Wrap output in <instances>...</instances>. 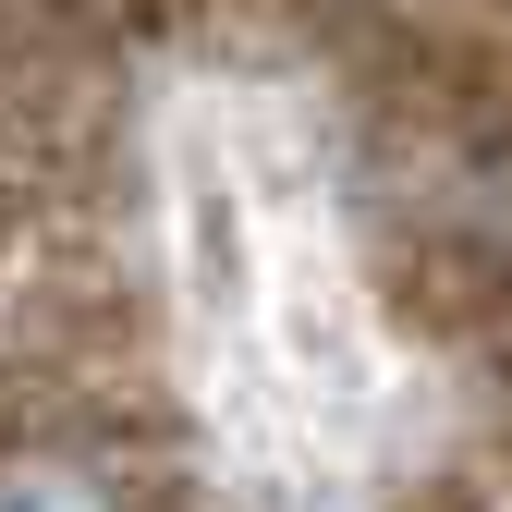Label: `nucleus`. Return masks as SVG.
<instances>
[{
	"label": "nucleus",
	"mask_w": 512,
	"mask_h": 512,
	"mask_svg": "<svg viewBox=\"0 0 512 512\" xmlns=\"http://www.w3.org/2000/svg\"><path fill=\"white\" fill-rule=\"evenodd\" d=\"M0 512H110L74 464H25V476H0Z\"/></svg>",
	"instance_id": "nucleus-1"
}]
</instances>
